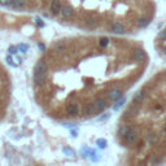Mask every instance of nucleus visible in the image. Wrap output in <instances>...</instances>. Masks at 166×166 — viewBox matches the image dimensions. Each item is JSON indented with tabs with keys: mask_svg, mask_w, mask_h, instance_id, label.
I'll use <instances>...</instances> for the list:
<instances>
[{
	"mask_svg": "<svg viewBox=\"0 0 166 166\" xmlns=\"http://www.w3.org/2000/svg\"><path fill=\"white\" fill-rule=\"evenodd\" d=\"M47 70H48V66H47L46 61H43V60L38 61L34 69V83L37 86H42L44 83L47 77Z\"/></svg>",
	"mask_w": 166,
	"mask_h": 166,
	"instance_id": "1",
	"label": "nucleus"
},
{
	"mask_svg": "<svg viewBox=\"0 0 166 166\" xmlns=\"http://www.w3.org/2000/svg\"><path fill=\"white\" fill-rule=\"evenodd\" d=\"M124 142L127 143V144H135V143L139 140V132L136 131V130H130L129 132H127V135L123 138Z\"/></svg>",
	"mask_w": 166,
	"mask_h": 166,
	"instance_id": "2",
	"label": "nucleus"
},
{
	"mask_svg": "<svg viewBox=\"0 0 166 166\" xmlns=\"http://www.w3.org/2000/svg\"><path fill=\"white\" fill-rule=\"evenodd\" d=\"M122 96H123V92L120 88H112L110 91H108V98L113 101H117L118 99H121Z\"/></svg>",
	"mask_w": 166,
	"mask_h": 166,
	"instance_id": "3",
	"label": "nucleus"
},
{
	"mask_svg": "<svg viewBox=\"0 0 166 166\" xmlns=\"http://www.w3.org/2000/svg\"><path fill=\"white\" fill-rule=\"evenodd\" d=\"M65 110H66V114H69V116H71V117H74V116H77V114H78V112H79L78 104H75V103L68 104V105H66V108H65Z\"/></svg>",
	"mask_w": 166,
	"mask_h": 166,
	"instance_id": "4",
	"label": "nucleus"
},
{
	"mask_svg": "<svg viewBox=\"0 0 166 166\" xmlns=\"http://www.w3.org/2000/svg\"><path fill=\"white\" fill-rule=\"evenodd\" d=\"M93 107H95L96 112H101L103 109L107 108V100H105L104 98H98L93 101Z\"/></svg>",
	"mask_w": 166,
	"mask_h": 166,
	"instance_id": "5",
	"label": "nucleus"
},
{
	"mask_svg": "<svg viewBox=\"0 0 166 166\" xmlns=\"http://www.w3.org/2000/svg\"><path fill=\"white\" fill-rule=\"evenodd\" d=\"M95 112H96V109H95V107H93V103H87L83 105V108H82L83 116H92Z\"/></svg>",
	"mask_w": 166,
	"mask_h": 166,
	"instance_id": "6",
	"label": "nucleus"
},
{
	"mask_svg": "<svg viewBox=\"0 0 166 166\" xmlns=\"http://www.w3.org/2000/svg\"><path fill=\"white\" fill-rule=\"evenodd\" d=\"M112 33H114V34H123L124 26L121 24V22H113L112 24Z\"/></svg>",
	"mask_w": 166,
	"mask_h": 166,
	"instance_id": "7",
	"label": "nucleus"
},
{
	"mask_svg": "<svg viewBox=\"0 0 166 166\" xmlns=\"http://www.w3.org/2000/svg\"><path fill=\"white\" fill-rule=\"evenodd\" d=\"M61 8H62V5H61V3H60V0H52L51 10H52L53 15H59L60 10H61Z\"/></svg>",
	"mask_w": 166,
	"mask_h": 166,
	"instance_id": "8",
	"label": "nucleus"
},
{
	"mask_svg": "<svg viewBox=\"0 0 166 166\" xmlns=\"http://www.w3.org/2000/svg\"><path fill=\"white\" fill-rule=\"evenodd\" d=\"M73 13H74V10H73V8H71L70 5H65V7H62L61 10H60V15H61L62 17H66V18L71 17Z\"/></svg>",
	"mask_w": 166,
	"mask_h": 166,
	"instance_id": "9",
	"label": "nucleus"
},
{
	"mask_svg": "<svg viewBox=\"0 0 166 166\" xmlns=\"http://www.w3.org/2000/svg\"><path fill=\"white\" fill-rule=\"evenodd\" d=\"M132 57H134L135 60H138V61H140V60H144L145 59V51H143L142 48L134 49V52H132Z\"/></svg>",
	"mask_w": 166,
	"mask_h": 166,
	"instance_id": "10",
	"label": "nucleus"
},
{
	"mask_svg": "<svg viewBox=\"0 0 166 166\" xmlns=\"http://www.w3.org/2000/svg\"><path fill=\"white\" fill-rule=\"evenodd\" d=\"M130 127L127 126V124H121L120 126V129H118V131H117V134H118V136H121V138H124L127 135V132L130 131Z\"/></svg>",
	"mask_w": 166,
	"mask_h": 166,
	"instance_id": "11",
	"label": "nucleus"
},
{
	"mask_svg": "<svg viewBox=\"0 0 166 166\" xmlns=\"http://www.w3.org/2000/svg\"><path fill=\"white\" fill-rule=\"evenodd\" d=\"M124 103H126V98H121V99H118L117 101H116V104L113 105V110H114V112H118V110L121 109V108L123 107L124 105Z\"/></svg>",
	"mask_w": 166,
	"mask_h": 166,
	"instance_id": "12",
	"label": "nucleus"
},
{
	"mask_svg": "<svg viewBox=\"0 0 166 166\" xmlns=\"http://www.w3.org/2000/svg\"><path fill=\"white\" fill-rule=\"evenodd\" d=\"M144 96H145V93H144V91H143V90L138 91V92L134 95V103H143Z\"/></svg>",
	"mask_w": 166,
	"mask_h": 166,
	"instance_id": "13",
	"label": "nucleus"
},
{
	"mask_svg": "<svg viewBox=\"0 0 166 166\" xmlns=\"http://www.w3.org/2000/svg\"><path fill=\"white\" fill-rule=\"evenodd\" d=\"M25 4H26V0H13L12 1V7L16 8V9H21V8H24Z\"/></svg>",
	"mask_w": 166,
	"mask_h": 166,
	"instance_id": "14",
	"label": "nucleus"
},
{
	"mask_svg": "<svg viewBox=\"0 0 166 166\" xmlns=\"http://www.w3.org/2000/svg\"><path fill=\"white\" fill-rule=\"evenodd\" d=\"M147 142L149 143V144H156L157 142H158V136H157V134H149L147 135Z\"/></svg>",
	"mask_w": 166,
	"mask_h": 166,
	"instance_id": "15",
	"label": "nucleus"
},
{
	"mask_svg": "<svg viewBox=\"0 0 166 166\" xmlns=\"http://www.w3.org/2000/svg\"><path fill=\"white\" fill-rule=\"evenodd\" d=\"M96 145H98L100 149H105V148H107V145H108L107 139H104V138H100V139H98V140H96Z\"/></svg>",
	"mask_w": 166,
	"mask_h": 166,
	"instance_id": "16",
	"label": "nucleus"
},
{
	"mask_svg": "<svg viewBox=\"0 0 166 166\" xmlns=\"http://www.w3.org/2000/svg\"><path fill=\"white\" fill-rule=\"evenodd\" d=\"M88 157H90V160H91V161H93V162L100 161V154H98L95 151H92V149H91V152H90V154H88Z\"/></svg>",
	"mask_w": 166,
	"mask_h": 166,
	"instance_id": "17",
	"label": "nucleus"
},
{
	"mask_svg": "<svg viewBox=\"0 0 166 166\" xmlns=\"http://www.w3.org/2000/svg\"><path fill=\"white\" fill-rule=\"evenodd\" d=\"M148 24H149V20H148V18H145V17L139 18L138 22H136V25L139 27H145V26H148Z\"/></svg>",
	"mask_w": 166,
	"mask_h": 166,
	"instance_id": "18",
	"label": "nucleus"
},
{
	"mask_svg": "<svg viewBox=\"0 0 166 166\" xmlns=\"http://www.w3.org/2000/svg\"><path fill=\"white\" fill-rule=\"evenodd\" d=\"M62 152L66 154V156H69V157H74V156H75V152H74L71 148H69V147H64Z\"/></svg>",
	"mask_w": 166,
	"mask_h": 166,
	"instance_id": "19",
	"label": "nucleus"
},
{
	"mask_svg": "<svg viewBox=\"0 0 166 166\" xmlns=\"http://www.w3.org/2000/svg\"><path fill=\"white\" fill-rule=\"evenodd\" d=\"M109 38L104 37V38H100V40H99V44H100L101 47H108V44H109Z\"/></svg>",
	"mask_w": 166,
	"mask_h": 166,
	"instance_id": "20",
	"label": "nucleus"
},
{
	"mask_svg": "<svg viewBox=\"0 0 166 166\" xmlns=\"http://www.w3.org/2000/svg\"><path fill=\"white\" fill-rule=\"evenodd\" d=\"M17 48H18V51L22 52V53H26V52L29 51V46H27V44H24V43L20 44V46H18Z\"/></svg>",
	"mask_w": 166,
	"mask_h": 166,
	"instance_id": "21",
	"label": "nucleus"
},
{
	"mask_svg": "<svg viewBox=\"0 0 166 166\" xmlns=\"http://www.w3.org/2000/svg\"><path fill=\"white\" fill-rule=\"evenodd\" d=\"M90 152H91V149L88 148V147H83L82 151H81V153H82V156H83V157H88Z\"/></svg>",
	"mask_w": 166,
	"mask_h": 166,
	"instance_id": "22",
	"label": "nucleus"
},
{
	"mask_svg": "<svg viewBox=\"0 0 166 166\" xmlns=\"http://www.w3.org/2000/svg\"><path fill=\"white\" fill-rule=\"evenodd\" d=\"M12 1L13 0H0V5H3V7H8V5H12Z\"/></svg>",
	"mask_w": 166,
	"mask_h": 166,
	"instance_id": "23",
	"label": "nucleus"
},
{
	"mask_svg": "<svg viewBox=\"0 0 166 166\" xmlns=\"http://www.w3.org/2000/svg\"><path fill=\"white\" fill-rule=\"evenodd\" d=\"M35 24H37L39 27H44V22L42 21L39 17H37V18H35Z\"/></svg>",
	"mask_w": 166,
	"mask_h": 166,
	"instance_id": "24",
	"label": "nucleus"
},
{
	"mask_svg": "<svg viewBox=\"0 0 166 166\" xmlns=\"http://www.w3.org/2000/svg\"><path fill=\"white\" fill-rule=\"evenodd\" d=\"M17 51H18V48H17V47H15V46L9 47V53L15 55V53H17Z\"/></svg>",
	"mask_w": 166,
	"mask_h": 166,
	"instance_id": "25",
	"label": "nucleus"
},
{
	"mask_svg": "<svg viewBox=\"0 0 166 166\" xmlns=\"http://www.w3.org/2000/svg\"><path fill=\"white\" fill-rule=\"evenodd\" d=\"M109 117H110V114H109V113H105V116H101V117L99 118V121H107Z\"/></svg>",
	"mask_w": 166,
	"mask_h": 166,
	"instance_id": "26",
	"label": "nucleus"
},
{
	"mask_svg": "<svg viewBox=\"0 0 166 166\" xmlns=\"http://www.w3.org/2000/svg\"><path fill=\"white\" fill-rule=\"evenodd\" d=\"M7 62L9 64V65L15 66V64H13V60H12V57H10V56H8V57H7Z\"/></svg>",
	"mask_w": 166,
	"mask_h": 166,
	"instance_id": "27",
	"label": "nucleus"
},
{
	"mask_svg": "<svg viewBox=\"0 0 166 166\" xmlns=\"http://www.w3.org/2000/svg\"><path fill=\"white\" fill-rule=\"evenodd\" d=\"M160 38H161V39H166V30L162 33H160Z\"/></svg>",
	"mask_w": 166,
	"mask_h": 166,
	"instance_id": "28",
	"label": "nucleus"
},
{
	"mask_svg": "<svg viewBox=\"0 0 166 166\" xmlns=\"http://www.w3.org/2000/svg\"><path fill=\"white\" fill-rule=\"evenodd\" d=\"M71 136H73V138H77V136H78V132H77L75 130H74V131H71Z\"/></svg>",
	"mask_w": 166,
	"mask_h": 166,
	"instance_id": "29",
	"label": "nucleus"
},
{
	"mask_svg": "<svg viewBox=\"0 0 166 166\" xmlns=\"http://www.w3.org/2000/svg\"><path fill=\"white\" fill-rule=\"evenodd\" d=\"M39 48L42 49V51H44V49H46V47H44V44H42V43H40V44H39Z\"/></svg>",
	"mask_w": 166,
	"mask_h": 166,
	"instance_id": "30",
	"label": "nucleus"
},
{
	"mask_svg": "<svg viewBox=\"0 0 166 166\" xmlns=\"http://www.w3.org/2000/svg\"><path fill=\"white\" fill-rule=\"evenodd\" d=\"M139 166H147V164H145V162H140Z\"/></svg>",
	"mask_w": 166,
	"mask_h": 166,
	"instance_id": "31",
	"label": "nucleus"
},
{
	"mask_svg": "<svg viewBox=\"0 0 166 166\" xmlns=\"http://www.w3.org/2000/svg\"><path fill=\"white\" fill-rule=\"evenodd\" d=\"M164 134L166 135V124H165V126H164Z\"/></svg>",
	"mask_w": 166,
	"mask_h": 166,
	"instance_id": "32",
	"label": "nucleus"
}]
</instances>
